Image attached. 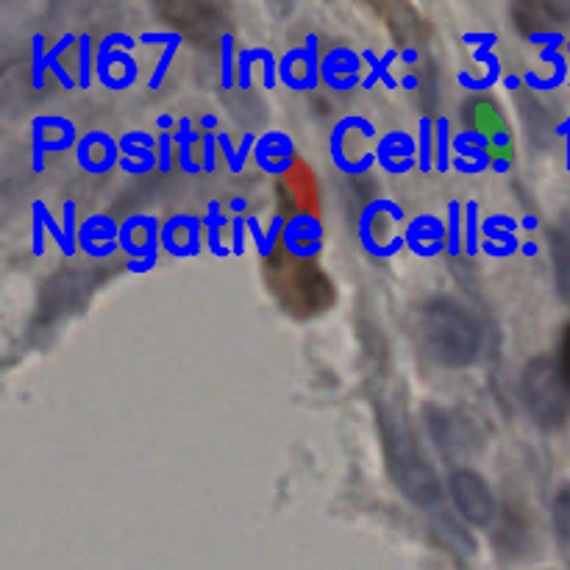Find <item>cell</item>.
<instances>
[{
  "instance_id": "obj_1",
  "label": "cell",
  "mask_w": 570,
  "mask_h": 570,
  "mask_svg": "<svg viewBox=\"0 0 570 570\" xmlns=\"http://www.w3.org/2000/svg\"><path fill=\"white\" fill-rule=\"evenodd\" d=\"M423 354L443 367H468L482 354V326L462 304L434 298L417 321Z\"/></svg>"
},
{
  "instance_id": "obj_2",
  "label": "cell",
  "mask_w": 570,
  "mask_h": 570,
  "mask_svg": "<svg viewBox=\"0 0 570 570\" xmlns=\"http://www.w3.org/2000/svg\"><path fill=\"white\" fill-rule=\"evenodd\" d=\"M382 426L393 482L399 484V490L412 504H417L421 510H434L440 499H443V484H440L438 473H434V468L423 456L406 417L399 415V412H384Z\"/></svg>"
},
{
  "instance_id": "obj_3",
  "label": "cell",
  "mask_w": 570,
  "mask_h": 570,
  "mask_svg": "<svg viewBox=\"0 0 570 570\" xmlns=\"http://www.w3.org/2000/svg\"><path fill=\"white\" fill-rule=\"evenodd\" d=\"M523 404L543 432H557L570 417V387L560 362L551 356H534L521 376Z\"/></svg>"
},
{
  "instance_id": "obj_4",
  "label": "cell",
  "mask_w": 570,
  "mask_h": 570,
  "mask_svg": "<svg viewBox=\"0 0 570 570\" xmlns=\"http://www.w3.org/2000/svg\"><path fill=\"white\" fill-rule=\"evenodd\" d=\"M376 126L362 115H348L334 126L328 148H332V161L345 173V176H365L376 165Z\"/></svg>"
},
{
  "instance_id": "obj_5",
  "label": "cell",
  "mask_w": 570,
  "mask_h": 570,
  "mask_svg": "<svg viewBox=\"0 0 570 570\" xmlns=\"http://www.w3.org/2000/svg\"><path fill=\"white\" fill-rule=\"evenodd\" d=\"M404 209L395 200H371L360 212V220H356V234H360L362 248L371 256H379V259H390L401 248H406L404 234L399 232V223H404Z\"/></svg>"
},
{
  "instance_id": "obj_6",
  "label": "cell",
  "mask_w": 570,
  "mask_h": 570,
  "mask_svg": "<svg viewBox=\"0 0 570 570\" xmlns=\"http://www.w3.org/2000/svg\"><path fill=\"white\" fill-rule=\"evenodd\" d=\"M423 421H426L429 434H432L434 445L443 451V456H468L482 449V432L465 412L426 406Z\"/></svg>"
},
{
  "instance_id": "obj_7",
  "label": "cell",
  "mask_w": 570,
  "mask_h": 570,
  "mask_svg": "<svg viewBox=\"0 0 570 570\" xmlns=\"http://www.w3.org/2000/svg\"><path fill=\"white\" fill-rule=\"evenodd\" d=\"M449 495L456 507V515L465 523L488 529L499 521V501L490 484L476 471H454L449 476Z\"/></svg>"
},
{
  "instance_id": "obj_8",
  "label": "cell",
  "mask_w": 570,
  "mask_h": 570,
  "mask_svg": "<svg viewBox=\"0 0 570 570\" xmlns=\"http://www.w3.org/2000/svg\"><path fill=\"white\" fill-rule=\"evenodd\" d=\"M159 248L161 226L154 215H131L120 223V250L131 256V273H148L159 259Z\"/></svg>"
},
{
  "instance_id": "obj_9",
  "label": "cell",
  "mask_w": 570,
  "mask_h": 570,
  "mask_svg": "<svg viewBox=\"0 0 570 570\" xmlns=\"http://www.w3.org/2000/svg\"><path fill=\"white\" fill-rule=\"evenodd\" d=\"M321 37L306 33L304 48H293L278 59V81L295 92H306L321 83Z\"/></svg>"
},
{
  "instance_id": "obj_10",
  "label": "cell",
  "mask_w": 570,
  "mask_h": 570,
  "mask_svg": "<svg viewBox=\"0 0 570 570\" xmlns=\"http://www.w3.org/2000/svg\"><path fill=\"white\" fill-rule=\"evenodd\" d=\"M31 167L33 173L45 170V154H61V150H70L78 145L76 137V122L67 120L59 115H39L31 122Z\"/></svg>"
},
{
  "instance_id": "obj_11",
  "label": "cell",
  "mask_w": 570,
  "mask_h": 570,
  "mask_svg": "<svg viewBox=\"0 0 570 570\" xmlns=\"http://www.w3.org/2000/svg\"><path fill=\"white\" fill-rule=\"evenodd\" d=\"M76 161L89 176H106L111 167H120V145L106 131H89L78 137Z\"/></svg>"
},
{
  "instance_id": "obj_12",
  "label": "cell",
  "mask_w": 570,
  "mask_h": 570,
  "mask_svg": "<svg viewBox=\"0 0 570 570\" xmlns=\"http://www.w3.org/2000/svg\"><path fill=\"white\" fill-rule=\"evenodd\" d=\"M406 248L421 259H432L449 250V234H445V223L438 215H417L406 223L404 228Z\"/></svg>"
},
{
  "instance_id": "obj_13",
  "label": "cell",
  "mask_w": 570,
  "mask_h": 570,
  "mask_svg": "<svg viewBox=\"0 0 570 570\" xmlns=\"http://www.w3.org/2000/svg\"><path fill=\"white\" fill-rule=\"evenodd\" d=\"M360 67L362 53L337 45V48L326 50L321 59V83H326L334 92H348L360 83Z\"/></svg>"
},
{
  "instance_id": "obj_14",
  "label": "cell",
  "mask_w": 570,
  "mask_h": 570,
  "mask_svg": "<svg viewBox=\"0 0 570 570\" xmlns=\"http://www.w3.org/2000/svg\"><path fill=\"white\" fill-rule=\"evenodd\" d=\"M78 248L92 259H106L120 248V223L111 220L109 215H89L78 226Z\"/></svg>"
},
{
  "instance_id": "obj_15",
  "label": "cell",
  "mask_w": 570,
  "mask_h": 570,
  "mask_svg": "<svg viewBox=\"0 0 570 570\" xmlns=\"http://www.w3.org/2000/svg\"><path fill=\"white\" fill-rule=\"evenodd\" d=\"M200 228L204 220L195 215H173L161 223V248L176 259L200 254Z\"/></svg>"
},
{
  "instance_id": "obj_16",
  "label": "cell",
  "mask_w": 570,
  "mask_h": 570,
  "mask_svg": "<svg viewBox=\"0 0 570 570\" xmlns=\"http://www.w3.org/2000/svg\"><path fill=\"white\" fill-rule=\"evenodd\" d=\"M490 137L482 134L479 128H465L462 134L454 137V161L451 167L460 173H468V176H476V173H484L493 167V156H490Z\"/></svg>"
},
{
  "instance_id": "obj_17",
  "label": "cell",
  "mask_w": 570,
  "mask_h": 570,
  "mask_svg": "<svg viewBox=\"0 0 570 570\" xmlns=\"http://www.w3.org/2000/svg\"><path fill=\"white\" fill-rule=\"evenodd\" d=\"M120 145V170L128 173V176H148L150 170H156V145L159 139L154 134L145 131H128L117 139Z\"/></svg>"
},
{
  "instance_id": "obj_18",
  "label": "cell",
  "mask_w": 570,
  "mask_h": 570,
  "mask_svg": "<svg viewBox=\"0 0 570 570\" xmlns=\"http://www.w3.org/2000/svg\"><path fill=\"white\" fill-rule=\"evenodd\" d=\"M376 161L393 176H406L417 167V142L406 131H390L376 142Z\"/></svg>"
},
{
  "instance_id": "obj_19",
  "label": "cell",
  "mask_w": 570,
  "mask_h": 570,
  "mask_svg": "<svg viewBox=\"0 0 570 570\" xmlns=\"http://www.w3.org/2000/svg\"><path fill=\"white\" fill-rule=\"evenodd\" d=\"M254 159L259 165V170H265L267 176H284V173L293 167L295 159V145L287 134L282 131H267L256 139Z\"/></svg>"
},
{
  "instance_id": "obj_20",
  "label": "cell",
  "mask_w": 570,
  "mask_h": 570,
  "mask_svg": "<svg viewBox=\"0 0 570 570\" xmlns=\"http://www.w3.org/2000/svg\"><path fill=\"white\" fill-rule=\"evenodd\" d=\"M282 239L289 256H295V259H309V256H315L317 250H321V243H323L321 220L312 215L289 217Z\"/></svg>"
},
{
  "instance_id": "obj_21",
  "label": "cell",
  "mask_w": 570,
  "mask_h": 570,
  "mask_svg": "<svg viewBox=\"0 0 570 570\" xmlns=\"http://www.w3.org/2000/svg\"><path fill=\"white\" fill-rule=\"evenodd\" d=\"M521 223L510 215H490L482 220V234L484 245L482 250L488 256H495V259H507V256L518 254L521 250V243H518L515 232Z\"/></svg>"
},
{
  "instance_id": "obj_22",
  "label": "cell",
  "mask_w": 570,
  "mask_h": 570,
  "mask_svg": "<svg viewBox=\"0 0 570 570\" xmlns=\"http://www.w3.org/2000/svg\"><path fill=\"white\" fill-rule=\"evenodd\" d=\"M200 139H204V134L195 131L193 120H189V117H178V131L173 134V142H176V150H178V167H181V173H187V176H198V173H204V165L195 161L193 156V148L195 145H200Z\"/></svg>"
},
{
  "instance_id": "obj_23",
  "label": "cell",
  "mask_w": 570,
  "mask_h": 570,
  "mask_svg": "<svg viewBox=\"0 0 570 570\" xmlns=\"http://www.w3.org/2000/svg\"><path fill=\"white\" fill-rule=\"evenodd\" d=\"M200 220H204L206 245H209L212 256H217V259H226V256L232 254V248H228V245H223V228L232 226V220H228L226 212H223L220 200H209V206H206V215L200 217Z\"/></svg>"
},
{
  "instance_id": "obj_24",
  "label": "cell",
  "mask_w": 570,
  "mask_h": 570,
  "mask_svg": "<svg viewBox=\"0 0 570 570\" xmlns=\"http://www.w3.org/2000/svg\"><path fill=\"white\" fill-rule=\"evenodd\" d=\"M551 254H554V278L560 295L570 304V232L560 228L551 234Z\"/></svg>"
},
{
  "instance_id": "obj_25",
  "label": "cell",
  "mask_w": 570,
  "mask_h": 570,
  "mask_svg": "<svg viewBox=\"0 0 570 570\" xmlns=\"http://www.w3.org/2000/svg\"><path fill=\"white\" fill-rule=\"evenodd\" d=\"M399 56H401V50H395V48L387 50V53H384L382 59H379V56L373 53L371 48L362 50V61H367V65H371V76H367L365 81H362V89H373L379 81H382L387 89H399V81H395V78L390 76V65H393V61L399 59Z\"/></svg>"
},
{
  "instance_id": "obj_26",
  "label": "cell",
  "mask_w": 570,
  "mask_h": 570,
  "mask_svg": "<svg viewBox=\"0 0 570 570\" xmlns=\"http://www.w3.org/2000/svg\"><path fill=\"white\" fill-rule=\"evenodd\" d=\"M217 148H220L223 159H226L228 170L234 173V176H239V173L245 170V159H248L250 150L256 148V134H245L243 137V145L239 148H234L232 145V137H228L226 131H217Z\"/></svg>"
},
{
  "instance_id": "obj_27",
  "label": "cell",
  "mask_w": 570,
  "mask_h": 570,
  "mask_svg": "<svg viewBox=\"0 0 570 570\" xmlns=\"http://www.w3.org/2000/svg\"><path fill=\"white\" fill-rule=\"evenodd\" d=\"M434 120L438 117H429L423 115L417 120V170L423 176L434 170Z\"/></svg>"
},
{
  "instance_id": "obj_28",
  "label": "cell",
  "mask_w": 570,
  "mask_h": 570,
  "mask_svg": "<svg viewBox=\"0 0 570 570\" xmlns=\"http://www.w3.org/2000/svg\"><path fill=\"white\" fill-rule=\"evenodd\" d=\"M451 148H454V139H451V120L445 115H440L434 120V170L449 173L451 170Z\"/></svg>"
},
{
  "instance_id": "obj_29",
  "label": "cell",
  "mask_w": 570,
  "mask_h": 570,
  "mask_svg": "<svg viewBox=\"0 0 570 570\" xmlns=\"http://www.w3.org/2000/svg\"><path fill=\"white\" fill-rule=\"evenodd\" d=\"M465 206L460 200H449V223H445V234H449V256H460L465 250Z\"/></svg>"
},
{
  "instance_id": "obj_30",
  "label": "cell",
  "mask_w": 570,
  "mask_h": 570,
  "mask_svg": "<svg viewBox=\"0 0 570 570\" xmlns=\"http://www.w3.org/2000/svg\"><path fill=\"white\" fill-rule=\"evenodd\" d=\"M237 39L232 31H226L220 37V87L234 89L237 83Z\"/></svg>"
},
{
  "instance_id": "obj_31",
  "label": "cell",
  "mask_w": 570,
  "mask_h": 570,
  "mask_svg": "<svg viewBox=\"0 0 570 570\" xmlns=\"http://www.w3.org/2000/svg\"><path fill=\"white\" fill-rule=\"evenodd\" d=\"M95 59H98V48L92 45V37L78 33V89H89L92 83Z\"/></svg>"
},
{
  "instance_id": "obj_32",
  "label": "cell",
  "mask_w": 570,
  "mask_h": 570,
  "mask_svg": "<svg viewBox=\"0 0 570 570\" xmlns=\"http://www.w3.org/2000/svg\"><path fill=\"white\" fill-rule=\"evenodd\" d=\"M551 518H554V529L562 540L570 546V488H560L551 501Z\"/></svg>"
},
{
  "instance_id": "obj_33",
  "label": "cell",
  "mask_w": 570,
  "mask_h": 570,
  "mask_svg": "<svg viewBox=\"0 0 570 570\" xmlns=\"http://www.w3.org/2000/svg\"><path fill=\"white\" fill-rule=\"evenodd\" d=\"M267 53H271V48H243L237 56V83L239 89H250V83H254V65L256 61H265Z\"/></svg>"
},
{
  "instance_id": "obj_34",
  "label": "cell",
  "mask_w": 570,
  "mask_h": 570,
  "mask_svg": "<svg viewBox=\"0 0 570 570\" xmlns=\"http://www.w3.org/2000/svg\"><path fill=\"white\" fill-rule=\"evenodd\" d=\"M78 226L81 223H76V200H65V206H61V232H65V248H61V254L67 259L76 256L78 250Z\"/></svg>"
},
{
  "instance_id": "obj_35",
  "label": "cell",
  "mask_w": 570,
  "mask_h": 570,
  "mask_svg": "<svg viewBox=\"0 0 570 570\" xmlns=\"http://www.w3.org/2000/svg\"><path fill=\"white\" fill-rule=\"evenodd\" d=\"M479 234H482V220H479V204L476 200H468L465 204V254L476 256L482 243H479Z\"/></svg>"
},
{
  "instance_id": "obj_36",
  "label": "cell",
  "mask_w": 570,
  "mask_h": 570,
  "mask_svg": "<svg viewBox=\"0 0 570 570\" xmlns=\"http://www.w3.org/2000/svg\"><path fill=\"white\" fill-rule=\"evenodd\" d=\"M48 50H45V37L42 33H33L31 37V81L33 89L45 87V70H48Z\"/></svg>"
},
{
  "instance_id": "obj_37",
  "label": "cell",
  "mask_w": 570,
  "mask_h": 570,
  "mask_svg": "<svg viewBox=\"0 0 570 570\" xmlns=\"http://www.w3.org/2000/svg\"><path fill=\"white\" fill-rule=\"evenodd\" d=\"M176 50H178V45H170V48L161 50L159 61H156V67H154V76H150V81H148V89H150V92H156V89H161V83H165L167 70H170L173 56H176Z\"/></svg>"
},
{
  "instance_id": "obj_38",
  "label": "cell",
  "mask_w": 570,
  "mask_h": 570,
  "mask_svg": "<svg viewBox=\"0 0 570 570\" xmlns=\"http://www.w3.org/2000/svg\"><path fill=\"white\" fill-rule=\"evenodd\" d=\"M204 134V131H200ZM200 150H204V159H200V165H204V173L206 176H212V173L217 170V131L215 134H204V139H200Z\"/></svg>"
},
{
  "instance_id": "obj_39",
  "label": "cell",
  "mask_w": 570,
  "mask_h": 570,
  "mask_svg": "<svg viewBox=\"0 0 570 570\" xmlns=\"http://www.w3.org/2000/svg\"><path fill=\"white\" fill-rule=\"evenodd\" d=\"M156 139H159V145H156V150H159V173L167 176L173 170V148H176V142H173V134H156Z\"/></svg>"
},
{
  "instance_id": "obj_40",
  "label": "cell",
  "mask_w": 570,
  "mask_h": 570,
  "mask_svg": "<svg viewBox=\"0 0 570 570\" xmlns=\"http://www.w3.org/2000/svg\"><path fill=\"white\" fill-rule=\"evenodd\" d=\"M42 212H45V204L42 200H33V206H31V215H33V256H42L45 254V239H42V228H45V217H42Z\"/></svg>"
},
{
  "instance_id": "obj_41",
  "label": "cell",
  "mask_w": 570,
  "mask_h": 570,
  "mask_svg": "<svg viewBox=\"0 0 570 570\" xmlns=\"http://www.w3.org/2000/svg\"><path fill=\"white\" fill-rule=\"evenodd\" d=\"M139 42L165 45V48H170V45H181V33L178 31H145V33H139Z\"/></svg>"
},
{
  "instance_id": "obj_42",
  "label": "cell",
  "mask_w": 570,
  "mask_h": 570,
  "mask_svg": "<svg viewBox=\"0 0 570 570\" xmlns=\"http://www.w3.org/2000/svg\"><path fill=\"white\" fill-rule=\"evenodd\" d=\"M245 226H248V217H232V254L234 256L245 254Z\"/></svg>"
},
{
  "instance_id": "obj_43",
  "label": "cell",
  "mask_w": 570,
  "mask_h": 570,
  "mask_svg": "<svg viewBox=\"0 0 570 570\" xmlns=\"http://www.w3.org/2000/svg\"><path fill=\"white\" fill-rule=\"evenodd\" d=\"M529 42L546 45V50H557L562 45V33L560 31H532L529 33Z\"/></svg>"
},
{
  "instance_id": "obj_44",
  "label": "cell",
  "mask_w": 570,
  "mask_h": 570,
  "mask_svg": "<svg viewBox=\"0 0 570 570\" xmlns=\"http://www.w3.org/2000/svg\"><path fill=\"white\" fill-rule=\"evenodd\" d=\"M560 367H562V376H566L568 387H570V326L566 328V334H562V345H560Z\"/></svg>"
},
{
  "instance_id": "obj_45",
  "label": "cell",
  "mask_w": 570,
  "mask_h": 570,
  "mask_svg": "<svg viewBox=\"0 0 570 570\" xmlns=\"http://www.w3.org/2000/svg\"><path fill=\"white\" fill-rule=\"evenodd\" d=\"M468 45H479V50H493V45L499 42V37L495 33H465Z\"/></svg>"
},
{
  "instance_id": "obj_46",
  "label": "cell",
  "mask_w": 570,
  "mask_h": 570,
  "mask_svg": "<svg viewBox=\"0 0 570 570\" xmlns=\"http://www.w3.org/2000/svg\"><path fill=\"white\" fill-rule=\"evenodd\" d=\"M42 217H45V228H48V232L53 234L56 245H59V250H61V248H65V232H61V223H56V220H53V215H50L48 206H45Z\"/></svg>"
},
{
  "instance_id": "obj_47",
  "label": "cell",
  "mask_w": 570,
  "mask_h": 570,
  "mask_svg": "<svg viewBox=\"0 0 570 570\" xmlns=\"http://www.w3.org/2000/svg\"><path fill=\"white\" fill-rule=\"evenodd\" d=\"M248 232H250V237H254L256 250H259V256H262L265 254V232H262V223L256 215H248Z\"/></svg>"
},
{
  "instance_id": "obj_48",
  "label": "cell",
  "mask_w": 570,
  "mask_h": 570,
  "mask_svg": "<svg viewBox=\"0 0 570 570\" xmlns=\"http://www.w3.org/2000/svg\"><path fill=\"white\" fill-rule=\"evenodd\" d=\"M493 173H499V176H504V173L512 170V161L510 156H493V167H490Z\"/></svg>"
},
{
  "instance_id": "obj_49",
  "label": "cell",
  "mask_w": 570,
  "mask_h": 570,
  "mask_svg": "<svg viewBox=\"0 0 570 570\" xmlns=\"http://www.w3.org/2000/svg\"><path fill=\"white\" fill-rule=\"evenodd\" d=\"M228 209L234 212V217H245V212H248V200H245L243 195H237V198L228 200Z\"/></svg>"
},
{
  "instance_id": "obj_50",
  "label": "cell",
  "mask_w": 570,
  "mask_h": 570,
  "mask_svg": "<svg viewBox=\"0 0 570 570\" xmlns=\"http://www.w3.org/2000/svg\"><path fill=\"white\" fill-rule=\"evenodd\" d=\"M173 126H176V117H173V115L156 117V128H159V134H170Z\"/></svg>"
},
{
  "instance_id": "obj_51",
  "label": "cell",
  "mask_w": 570,
  "mask_h": 570,
  "mask_svg": "<svg viewBox=\"0 0 570 570\" xmlns=\"http://www.w3.org/2000/svg\"><path fill=\"white\" fill-rule=\"evenodd\" d=\"M417 59H421V53H417L415 48H401V61H404V65H415Z\"/></svg>"
},
{
  "instance_id": "obj_52",
  "label": "cell",
  "mask_w": 570,
  "mask_h": 570,
  "mask_svg": "<svg viewBox=\"0 0 570 570\" xmlns=\"http://www.w3.org/2000/svg\"><path fill=\"white\" fill-rule=\"evenodd\" d=\"M200 128H204V134H215L217 117L215 115H204V117H200Z\"/></svg>"
},
{
  "instance_id": "obj_53",
  "label": "cell",
  "mask_w": 570,
  "mask_h": 570,
  "mask_svg": "<svg viewBox=\"0 0 570 570\" xmlns=\"http://www.w3.org/2000/svg\"><path fill=\"white\" fill-rule=\"evenodd\" d=\"M504 87L515 92V89L523 87V76H507V78H504Z\"/></svg>"
},
{
  "instance_id": "obj_54",
  "label": "cell",
  "mask_w": 570,
  "mask_h": 570,
  "mask_svg": "<svg viewBox=\"0 0 570 570\" xmlns=\"http://www.w3.org/2000/svg\"><path fill=\"white\" fill-rule=\"evenodd\" d=\"M490 142L499 145V148H507V145H510V137H507V131H495L493 137H490Z\"/></svg>"
},
{
  "instance_id": "obj_55",
  "label": "cell",
  "mask_w": 570,
  "mask_h": 570,
  "mask_svg": "<svg viewBox=\"0 0 570 570\" xmlns=\"http://www.w3.org/2000/svg\"><path fill=\"white\" fill-rule=\"evenodd\" d=\"M557 134H566V137H568V167H570V117H568V120H562L560 126H557Z\"/></svg>"
},
{
  "instance_id": "obj_56",
  "label": "cell",
  "mask_w": 570,
  "mask_h": 570,
  "mask_svg": "<svg viewBox=\"0 0 570 570\" xmlns=\"http://www.w3.org/2000/svg\"><path fill=\"white\" fill-rule=\"evenodd\" d=\"M401 87H404V89H417V87H421V78H417V76L401 78Z\"/></svg>"
},
{
  "instance_id": "obj_57",
  "label": "cell",
  "mask_w": 570,
  "mask_h": 570,
  "mask_svg": "<svg viewBox=\"0 0 570 570\" xmlns=\"http://www.w3.org/2000/svg\"><path fill=\"white\" fill-rule=\"evenodd\" d=\"M521 226L529 228V232H534V228H538V217L527 215V217H523V220H521Z\"/></svg>"
},
{
  "instance_id": "obj_58",
  "label": "cell",
  "mask_w": 570,
  "mask_h": 570,
  "mask_svg": "<svg viewBox=\"0 0 570 570\" xmlns=\"http://www.w3.org/2000/svg\"><path fill=\"white\" fill-rule=\"evenodd\" d=\"M521 254L523 256H534V254H538V245H534V243H521Z\"/></svg>"
},
{
  "instance_id": "obj_59",
  "label": "cell",
  "mask_w": 570,
  "mask_h": 570,
  "mask_svg": "<svg viewBox=\"0 0 570 570\" xmlns=\"http://www.w3.org/2000/svg\"><path fill=\"white\" fill-rule=\"evenodd\" d=\"M568 50H570V42H568Z\"/></svg>"
}]
</instances>
